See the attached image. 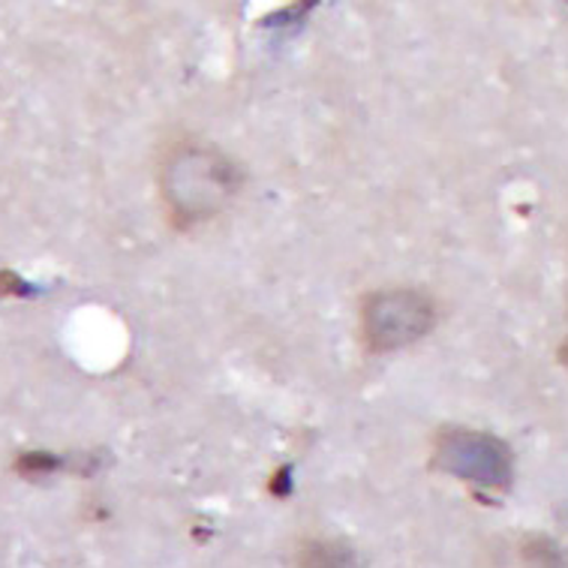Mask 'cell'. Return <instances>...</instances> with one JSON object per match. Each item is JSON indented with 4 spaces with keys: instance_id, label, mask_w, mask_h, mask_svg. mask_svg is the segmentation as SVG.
I'll list each match as a JSON object with an SVG mask.
<instances>
[{
    "instance_id": "obj_3",
    "label": "cell",
    "mask_w": 568,
    "mask_h": 568,
    "mask_svg": "<svg viewBox=\"0 0 568 568\" xmlns=\"http://www.w3.org/2000/svg\"><path fill=\"white\" fill-rule=\"evenodd\" d=\"M445 469H452L457 476L476 478L487 485H506L511 478V455L503 443H496L490 436L478 434H455L443 443L439 455Z\"/></svg>"
},
{
    "instance_id": "obj_1",
    "label": "cell",
    "mask_w": 568,
    "mask_h": 568,
    "mask_svg": "<svg viewBox=\"0 0 568 568\" xmlns=\"http://www.w3.org/2000/svg\"><path fill=\"white\" fill-rule=\"evenodd\" d=\"M244 172L223 151L196 142L169 148L160 163V193L178 229L202 226L239 196Z\"/></svg>"
},
{
    "instance_id": "obj_2",
    "label": "cell",
    "mask_w": 568,
    "mask_h": 568,
    "mask_svg": "<svg viewBox=\"0 0 568 568\" xmlns=\"http://www.w3.org/2000/svg\"><path fill=\"white\" fill-rule=\"evenodd\" d=\"M436 325L434 301L422 292H376L362 304V334L373 352L409 346Z\"/></svg>"
}]
</instances>
